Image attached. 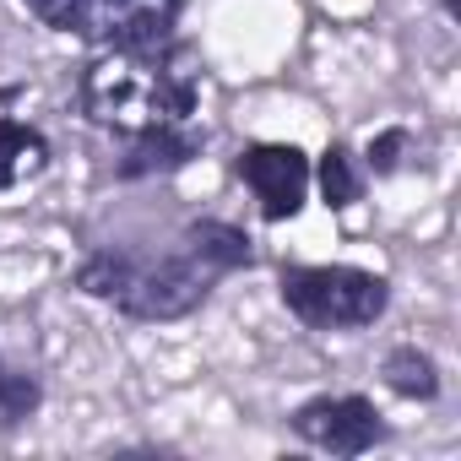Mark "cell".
I'll list each match as a JSON object with an SVG mask.
<instances>
[{
	"mask_svg": "<svg viewBox=\"0 0 461 461\" xmlns=\"http://www.w3.org/2000/svg\"><path fill=\"white\" fill-rule=\"evenodd\" d=\"M256 250L250 234L222 217H195L163 256H136V250H93L77 267V288L98 304H114L125 321L158 326V321H185L195 315L212 288L234 272H250Z\"/></svg>",
	"mask_w": 461,
	"mask_h": 461,
	"instance_id": "1",
	"label": "cell"
},
{
	"mask_svg": "<svg viewBox=\"0 0 461 461\" xmlns=\"http://www.w3.org/2000/svg\"><path fill=\"white\" fill-rule=\"evenodd\" d=\"M201 104V55L185 39L152 50H98L77 77V109L114 131L136 136L152 125H185Z\"/></svg>",
	"mask_w": 461,
	"mask_h": 461,
	"instance_id": "2",
	"label": "cell"
},
{
	"mask_svg": "<svg viewBox=\"0 0 461 461\" xmlns=\"http://www.w3.org/2000/svg\"><path fill=\"white\" fill-rule=\"evenodd\" d=\"M277 294L310 331H364L391 310V283L364 267H283Z\"/></svg>",
	"mask_w": 461,
	"mask_h": 461,
	"instance_id": "3",
	"label": "cell"
},
{
	"mask_svg": "<svg viewBox=\"0 0 461 461\" xmlns=\"http://www.w3.org/2000/svg\"><path fill=\"white\" fill-rule=\"evenodd\" d=\"M288 429L304 439V445H315V450H326V456H369L375 445H385L391 439V429H385V418H380V407L369 402V396H358V391H342V396H310V402H299L294 407V418H288Z\"/></svg>",
	"mask_w": 461,
	"mask_h": 461,
	"instance_id": "4",
	"label": "cell"
},
{
	"mask_svg": "<svg viewBox=\"0 0 461 461\" xmlns=\"http://www.w3.org/2000/svg\"><path fill=\"white\" fill-rule=\"evenodd\" d=\"M234 174L250 185V195L261 201V217L267 222L299 217V206L310 195V158L294 141H250L234 158Z\"/></svg>",
	"mask_w": 461,
	"mask_h": 461,
	"instance_id": "5",
	"label": "cell"
},
{
	"mask_svg": "<svg viewBox=\"0 0 461 461\" xmlns=\"http://www.w3.org/2000/svg\"><path fill=\"white\" fill-rule=\"evenodd\" d=\"M179 12L185 0H93L77 39L93 50H152L174 39Z\"/></svg>",
	"mask_w": 461,
	"mask_h": 461,
	"instance_id": "6",
	"label": "cell"
},
{
	"mask_svg": "<svg viewBox=\"0 0 461 461\" xmlns=\"http://www.w3.org/2000/svg\"><path fill=\"white\" fill-rule=\"evenodd\" d=\"M201 147H206V131H195V120L136 131V136H125V152L114 158V179L120 185H136V179L179 174V168H190L201 158Z\"/></svg>",
	"mask_w": 461,
	"mask_h": 461,
	"instance_id": "7",
	"label": "cell"
},
{
	"mask_svg": "<svg viewBox=\"0 0 461 461\" xmlns=\"http://www.w3.org/2000/svg\"><path fill=\"white\" fill-rule=\"evenodd\" d=\"M50 136L23 125V120H0V190H17L50 168Z\"/></svg>",
	"mask_w": 461,
	"mask_h": 461,
	"instance_id": "8",
	"label": "cell"
},
{
	"mask_svg": "<svg viewBox=\"0 0 461 461\" xmlns=\"http://www.w3.org/2000/svg\"><path fill=\"white\" fill-rule=\"evenodd\" d=\"M310 179L321 185V201H326L331 212H348L353 201H364V185H369V174L358 168L353 147H342V141H331V147L321 152V168H315Z\"/></svg>",
	"mask_w": 461,
	"mask_h": 461,
	"instance_id": "9",
	"label": "cell"
},
{
	"mask_svg": "<svg viewBox=\"0 0 461 461\" xmlns=\"http://www.w3.org/2000/svg\"><path fill=\"white\" fill-rule=\"evenodd\" d=\"M380 375H385V385H391L396 396H407V402H434V396H439V364H434L423 348H412V342L391 348L385 364H380Z\"/></svg>",
	"mask_w": 461,
	"mask_h": 461,
	"instance_id": "10",
	"label": "cell"
},
{
	"mask_svg": "<svg viewBox=\"0 0 461 461\" xmlns=\"http://www.w3.org/2000/svg\"><path fill=\"white\" fill-rule=\"evenodd\" d=\"M39 407H44V385L28 369H12L6 358H0V418H6V423H28Z\"/></svg>",
	"mask_w": 461,
	"mask_h": 461,
	"instance_id": "11",
	"label": "cell"
},
{
	"mask_svg": "<svg viewBox=\"0 0 461 461\" xmlns=\"http://www.w3.org/2000/svg\"><path fill=\"white\" fill-rule=\"evenodd\" d=\"M412 147V136H407V125H385L380 136H369V147H364V174H375V179H391L396 168H402V152Z\"/></svg>",
	"mask_w": 461,
	"mask_h": 461,
	"instance_id": "12",
	"label": "cell"
},
{
	"mask_svg": "<svg viewBox=\"0 0 461 461\" xmlns=\"http://www.w3.org/2000/svg\"><path fill=\"white\" fill-rule=\"evenodd\" d=\"M23 6L44 23V28H55V33H82V23H87V12H93V0H23Z\"/></svg>",
	"mask_w": 461,
	"mask_h": 461,
	"instance_id": "13",
	"label": "cell"
}]
</instances>
